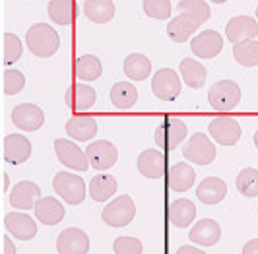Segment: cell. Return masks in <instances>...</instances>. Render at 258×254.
<instances>
[{
    "mask_svg": "<svg viewBox=\"0 0 258 254\" xmlns=\"http://www.w3.org/2000/svg\"><path fill=\"white\" fill-rule=\"evenodd\" d=\"M27 49L39 58H49L60 47V37L49 24H33L26 33Z\"/></svg>",
    "mask_w": 258,
    "mask_h": 254,
    "instance_id": "6da1fadb",
    "label": "cell"
},
{
    "mask_svg": "<svg viewBox=\"0 0 258 254\" xmlns=\"http://www.w3.org/2000/svg\"><path fill=\"white\" fill-rule=\"evenodd\" d=\"M210 107L218 113H229L241 101V88L233 80H220L208 91Z\"/></svg>",
    "mask_w": 258,
    "mask_h": 254,
    "instance_id": "7a4b0ae2",
    "label": "cell"
},
{
    "mask_svg": "<svg viewBox=\"0 0 258 254\" xmlns=\"http://www.w3.org/2000/svg\"><path fill=\"white\" fill-rule=\"evenodd\" d=\"M52 188L70 206H78V204L84 202L86 192H88L86 190L84 178L74 175V173H66V171H60V173L54 175V178H52Z\"/></svg>",
    "mask_w": 258,
    "mask_h": 254,
    "instance_id": "3957f363",
    "label": "cell"
},
{
    "mask_svg": "<svg viewBox=\"0 0 258 254\" xmlns=\"http://www.w3.org/2000/svg\"><path fill=\"white\" fill-rule=\"evenodd\" d=\"M182 157L194 165H210L216 159V146L206 134L196 132L182 144Z\"/></svg>",
    "mask_w": 258,
    "mask_h": 254,
    "instance_id": "277c9868",
    "label": "cell"
},
{
    "mask_svg": "<svg viewBox=\"0 0 258 254\" xmlns=\"http://www.w3.org/2000/svg\"><path fill=\"white\" fill-rule=\"evenodd\" d=\"M134 216H136V206L128 194L116 196L115 200H111L101 212L103 223L111 225V227H126L134 219Z\"/></svg>",
    "mask_w": 258,
    "mask_h": 254,
    "instance_id": "5b68a950",
    "label": "cell"
},
{
    "mask_svg": "<svg viewBox=\"0 0 258 254\" xmlns=\"http://www.w3.org/2000/svg\"><path fill=\"white\" fill-rule=\"evenodd\" d=\"M186 134H188V128H186V124L182 122L181 118L169 116V118H165L159 126L155 128L154 138L159 148H163L167 152H173V150H177V146L184 144Z\"/></svg>",
    "mask_w": 258,
    "mask_h": 254,
    "instance_id": "8992f818",
    "label": "cell"
},
{
    "mask_svg": "<svg viewBox=\"0 0 258 254\" xmlns=\"http://www.w3.org/2000/svg\"><path fill=\"white\" fill-rule=\"evenodd\" d=\"M182 89L181 78L173 68H161L155 72V76L152 78V91L157 99L163 101H173L179 97Z\"/></svg>",
    "mask_w": 258,
    "mask_h": 254,
    "instance_id": "52a82bcc",
    "label": "cell"
},
{
    "mask_svg": "<svg viewBox=\"0 0 258 254\" xmlns=\"http://www.w3.org/2000/svg\"><path fill=\"white\" fill-rule=\"evenodd\" d=\"M88 155V161L93 169L97 171H105V169H111L118 159V152H116V146L109 140H95L91 142L86 150Z\"/></svg>",
    "mask_w": 258,
    "mask_h": 254,
    "instance_id": "ba28073f",
    "label": "cell"
},
{
    "mask_svg": "<svg viewBox=\"0 0 258 254\" xmlns=\"http://www.w3.org/2000/svg\"><path fill=\"white\" fill-rule=\"evenodd\" d=\"M208 132L220 146H235L241 138V124L231 116H218L210 122Z\"/></svg>",
    "mask_w": 258,
    "mask_h": 254,
    "instance_id": "9c48e42d",
    "label": "cell"
},
{
    "mask_svg": "<svg viewBox=\"0 0 258 254\" xmlns=\"http://www.w3.org/2000/svg\"><path fill=\"white\" fill-rule=\"evenodd\" d=\"M12 122L16 128L26 130V132H35L43 126L45 122V113L43 109L33 105V103H20L12 111Z\"/></svg>",
    "mask_w": 258,
    "mask_h": 254,
    "instance_id": "30bf717a",
    "label": "cell"
},
{
    "mask_svg": "<svg viewBox=\"0 0 258 254\" xmlns=\"http://www.w3.org/2000/svg\"><path fill=\"white\" fill-rule=\"evenodd\" d=\"M56 250L58 254H88L90 237L82 229L68 227L56 237Z\"/></svg>",
    "mask_w": 258,
    "mask_h": 254,
    "instance_id": "8fae6325",
    "label": "cell"
},
{
    "mask_svg": "<svg viewBox=\"0 0 258 254\" xmlns=\"http://www.w3.org/2000/svg\"><path fill=\"white\" fill-rule=\"evenodd\" d=\"M54 152H56V157L62 165L70 167L74 171H86L90 167V161H88V155L80 150V146L74 144L70 140H54Z\"/></svg>",
    "mask_w": 258,
    "mask_h": 254,
    "instance_id": "7c38bea8",
    "label": "cell"
},
{
    "mask_svg": "<svg viewBox=\"0 0 258 254\" xmlns=\"http://www.w3.org/2000/svg\"><path fill=\"white\" fill-rule=\"evenodd\" d=\"M4 227L8 235L20 241H31L37 235V223L24 212H10L4 217Z\"/></svg>",
    "mask_w": 258,
    "mask_h": 254,
    "instance_id": "4fadbf2b",
    "label": "cell"
},
{
    "mask_svg": "<svg viewBox=\"0 0 258 254\" xmlns=\"http://www.w3.org/2000/svg\"><path fill=\"white\" fill-rule=\"evenodd\" d=\"M258 35V22L250 16H235L225 26V37L231 41L233 45L252 41Z\"/></svg>",
    "mask_w": 258,
    "mask_h": 254,
    "instance_id": "5bb4252c",
    "label": "cell"
},
{
    "mask_svg": "<svg viewBox=\"0 0 258 254\" xmlns=\"http://www.w3.org/2000/svg\"><path fill=\"white\" fill-rule=\"evenodd\" d=\"M190 49H192V52L198 58H214L223 49V37L218 31H214V29L200 31L190 41Z\"/></svg>",
    "mask_w": 258,
    "mask_h": 254,
    "instance_id": "9a60e30c",
    "label": "cell"
},
{
    "mask_svg": "<svg viewBox=\"0 0 258 254\" xmlns=\"http://www.w3.org/2000/svg\"><path fill=\"white\" fill-rule=\"evenodd\" d=\"M41 198V188L33 180H22L10 190V206L16 210H31Z\"/></svg>",
    "mask_w": 258,
    "mask_h": 254,
    "instance_id": "2e32d148",
    "label": "cell"
},
{
    "mask_svg": "<svg viewBox=\"0 0 258 254\" xmlns=\"http://www.w3.org/2000/svg\"><path fill=\"white\" fill-rule=\"evenodd\" d=\"M31 157V144L24 134H8L4 138V159L12 165H22Z\"/></svg>",
    "mask_w": 258,
    "mask_h": 254,
    "instance_id": "e0dca14e",
    "label": "cell"
},
{
    "mask_svg": "<svg viewBox=\"0 0 258 254\" xmlns=\"http://www.w3.org/2000/svg\"><path fill=\"white\" fill-rule=\"evenodd\" d=\"M167 159L161 150H146L138 155V171L146 178H159L165 175Z\"/></svg>",
    "mask_w": 258,
    "mask_h": 254,
    "instance_id": "ac0fdd59",
    "label": "cell"
},
{
    "mask_svg": "<svg viewBox=\"0 0 258 254\" xmlns=\"http://www.w3.org/2000/svg\"><path fill=\"white\" fill-rule=\"evenodd\" d=\"M95 101H97V93L88 84H72L66 89V105L72 111H90Z\"/></svg>",
    "mask_w": 258,
    "mask_h": 254,
    "instance_id": "d6986e66",
    "label": "cell"
},
{
    "mask_svg": "<svg viewBox=\"0 0 258 254\" xmlns=\"http://www.w3.org/2000/svg\"><path fill=\"white\" fill-rule=\"evenodd\" d=\"M188 239L198 246H214L221 239V227L214 219H200L188 233Z\"/></svg>",
    "mask_w": 258,
    "mask_h": 254,
    "instance_id": "ffe728a7",
    "label": "cell"
},
{
    "mask_svg": "<svg viewBox=\"0 0 258 254\" xmlns=\"http://www.w3.org/2000/svg\"><path fill=\"white\" fill-rule=\"evenodd\" d=\"M35 217L45 225H56L64 219V206L58 202L54 196H41L35 204Z\"/></svg>",
    "mask_w": 258,
    "mask_h": 254,
    "instance_id": "44dd1931",
    "label": "cell"
},
{
    "mask_svg": "<svg viewBox=\"0 0 258 254\" xmlns=\"http://www.w3.org/2000/svg\"><path fill=\"white\" fill-rule=\"evenodd\" d=\"M196 196L202 204L214 206L220 204L227 196V184L220 177H206L196 188Z\"/></svg>",
    "mask_w": 258,
    "mask_h": 254,
    "instance_id": "7402d4cb",
    "label": "cell"
},
{
    "mask_svg": "<svg viewBox=\"0 0 258 254\" xmlns=\"http://www.w3.org/2000/svg\"><path fill=\"white\" fill-rule=\"evenodd\" d=\"M66 134L76 142H90L97 134V122L93 116L76 114L66 122Z\"/></svg>",
    "mask_w": 258,
    "mask_h": 254,
    "instance_id": "603a6c76",
    "label": "cell"
},
{
    "mask_svg": "<svg viewBox=\"0 0 258 254\" xmlns=\"http://www.w3.org/2000/svg\"><path fill=\"white\" fill-rule=\"evenodd\" d=\"M194 180H196V173L184 161L175 163L167 173V186L173 192H186L188 188H192Z\"/></svg>",
    "mask_w": 258,
    "mask_h": 254,
    "instance_id": "cb8c5ba5",
    "label": "cell"
},
{
    "mask_svg": "<svg viewBox=\"0 0 258 254\" xmlns=\"http://www.w3.org/2000/svg\"><path fill=\"white\" fill-rule=\"evenodd\" d=\"M167 217L175 227H188L196 217V206L188 198H177L169 204Z\"/></svg>",
    "mask_w": 258,
    "mask_h": 254,
    "instance_id": "d4e9b609",
    "label": "cell"
},
{
    "mask_svg": "<svg viewBox=\"0 0 258 254\" xmlns=\"http://www.w3.org/2000/svg\"><path fill=\"white\" fill-rule=\"evenodd\" d=\"M103 72V64L95 54H82L74 62V76L82 82H95Z\"/></svg>",
    "mask_w": 258,
    "mask_h": 254,
    "instance_id": "484cf974",
    "label": "cell"
},
{
    "mask_svg": "<svg viewBox=\"0 0 258 254\" xmlns=\"http://www.w3.org/2000/svg\"><path fill=\"white\" fill-rule=\"evenodd\" d=\"M200 27L198 22H194L192 18L184 16V14H179L175 18H171V22L167 24V33L171 41L175 43H184L188 37H192V33Z\"/></svg>",
    "mask_w": 258,
    "mask_h": 254,
    "instance_id": "4316f807",
    "label": "cell"
},
{
    "mask_svg": "<svg viewBox=\"0 0 258 254\" xmlns=\"http://www.w3.org/2000/svg\"><path fill=\"white\" fill-rule=\"evenodd\" d=\"M116 188V178L111 175H97L90 180V186H88V194L91 196V200L95 202H107L109 198L115 196Z\"/></svg>",
    "mask_w": 258,
    "mask_h": 254,
    "instance_id": "83f0119b",
    "label": "cell"
},
{
    "mask_svg": "<svg viewBox=\"0 0 258 254\" xmlns=\"http://www.w3.org/2000/svg\"><path fill=\"white\" fill-rule=\"evenodd\" d=\"M124 74L134 80V82H142L146 78L152 74V62L146 54H140V52H132L124 58Z\"/></svg>",
    "mask_w": 258,
    "mask_h": 254,
    "instance_id": "f1b7e54d",
    "label": "cell"
},
{
    "mask_svg": "<svg viewBox=\"0 0 258 254\" xmlns=\"http://www.w3.org/2000/svg\"><path fill=\"white\" fill-rule=\"evenodd\" d=\"M84 14L88 20L95 22V24H107L115 16V4H113V0H86Z\"/></svg>",
    "mask_w": 258,
    "mask_h": 254,
    "instance_id": "f546056e",
    "label": "cell"
},
{
    "mask_svg": "<svg viewBox=\"0 0 258 254\" xmlns=\"http://www.w3.org/2000/svg\"><path fill=\"white\" fill-rule=\"evenodd\" d=\"M111 101L116 109L120 111H128L138 101V89L128 82H116L111 88Z\"/></svg>",
    "mask_w": 258,
    "mask_h": 254,
    "instance_id": "4dcf8cb0",
    "label": "cell"
},
{
    "mask_svg": "<svg viewBox=\"0 0 258 254\" xmlns=\"http://www.w3.org/2000/svg\"><path fill=\"white\" fill-rule=\"evenodd\" d=\"M179 68H181L182 82H184L188 88L200 89L204 86V82H206V68L198 62V60H194V58H184V60H181V66H179Z\"/></svg>",
    "mask_w": 258,
    "mask_h": 254,
    "instance_id": "1f68e13d",
    "label": "cell"
},
{
    "mask_svg": "<svg viewBox=\"0 0 258 254\" xmlns=\"http://www.w3.org/2000/svg\"><path fill=\"white\" fill-rule=\"evenodd\" d=\"M49 18L58 26H72L76 18V8L72 0H51L49 2Z\"/></svg>",
    "mask_w": 258,
    "mask_h": 254,
    "instance_id": "d6a6232c",
    "label": "cell"
},
{
    "mask_svg": "<svg viewBox=\"0 0 258 254\" xmlns=\"http://www.w3.org/2000/svg\"><path fill=\"white\" fill-rule=\"evenodd\" d=\"M233 56L235 60L245 66V68H252L258 66V41H245L239 45H233Z\"/></svg>",
    "mask_w": 258,
    "mask_h": 254,
    "instance_id": "836d02e7",
    "label": "cell"
},
{
    "mask_svg": "<svg viewBox=\"0 0 258 254\" xmlns=\"http://www.w3.org/2000/svg\"><path fill=\"white\" fill-rule=\"evenodd\" d=\"M179 14H184L188 18H192L194 22H198L200 26L210 20V6H208L204 0H181L177 4Z\"/></svg>",
    "mask_w": 258,
    "mask_h": 254,
    "instance_id": "e575fe53",
    "label": "cell"
},
{
    "mask_svg": "<svg viewBox=\"0 0 258 254\" xmlns=\"http://www.w3.org/2000/svg\"><path fill=\"white\" fill-rule=\"evenodd\" d=\"M237 190L246 198L258 196V169L246 167L237 175Z\"/></svg>",
    "mask_w": 258,
    "mask_h": 254,
    "instance_id": "d590c367",
    "label": "cell"
},
{
    "mask_svg": "<svg viewBox=\"0 0 258 254\" xmlns=\"http://www.w3.org/2000/svg\"><path fill=\"white\" fill-rule=\"evenodd\" d=\"M24 52V45L18 35L14 33H4V62L6 66H12L22 58Z\"/></svg>",
    "mask_w": 258,
    "mask_h": 254,
    "instance_id": "8d00e7d4",
    "label": "cell"
},
{
    "mask_svg": "<svg viewBox=\"0 0 258 254\" xmlns=\"http://www.w3.org/2000/svg\"><path fill=\"white\" fill-rule=\"evenodd\" d=\"M26 88V76L20 70L6 68L4 70V93L6 95H16Z\"/></svg>",
    "mask_w": 258,
    "mask_h": 254,
    "instance_id": "74e56055",
    "label": "cell"
},
{
    "mask_svg": "<svg viewBox=\"0 0 258 254\" xmlns=\"http://www.w3.org/2000/svg\"><path fill=\"white\" fill-rule=\"evenodd\" d=\"M171 8L173 6L169 0H144V12L155 20H169Z\"/></svg>",
    "mask_w": 258,
    "mask_h": 254,
    "instance_id": "f35d334b",
    "label": "cell"
},
{
    "mask_svg": "<svg viewBox=\"0 0 258 254\" xmlns=\"http://www.w3.org/2000/svg\"><path fill=\"white\" fill-rule=\"evenodd\" d=\"M115 254H142L144 244L136 237H118L113 244Z\"/></svg>",
    "mask_w": 258,
    "mask_h": 254,
    "instance_id": "ab89813d",
    "label": "cell"
},
{
    "mask_svg": "<svg viewBox=\"0 0 258 254\" xmlns=\"http://www.w3.org/2000/svg\"><path fill=\"white\" fill-rule=\"evenodd\" d=\"M243 254H258V239H250L243 246Z\"/></svg>",
    "mask_w": 258,
    "mask_h": 254,
    "instance_id": "60d3db41",
    "label": "cell"
},
{
    "mask_svg": "<svg viewBox=\"0 0 258 254\" xmlns=\"http://www.w3.org/2000/svg\"><path fill=\"white\" fill-rule=\"evenodd\" d=\"M177 254H206L202 248H196V246H190V244H184V246H181L179 250H177Z\"/></svg>",
    "mask_w": 258,
    "mask_h": 254,
    "instance_id": "b9f144b4",
    "label": "cell"
},
{
    "mask_svg": "<svg viewBox=\"0 0 258 254\" xmlns=\"http://www.w3.org/2000/svg\"><path fill=\"white\" fill-rule=\"evenodd\" d=\"M4 254H16V246L10 237H4Z\"/></svg>",
    "mask_w": 258,
    "mask_h": 254,
    "instance_id": "7bdbcfd3",
    "label": "cell"
},
{
    "mask_svg": "<svg viewBox=\"0 0 258 254\" xmlns=\"http://www.w3.org/2000/svg\"><path fill=\"white\" fill-rule=\"evenodd\" d=\"M8 186H10V178H8V175H4V188L8 190Z\"/></svg>",
    "mask_w": 258,
    "mask_h": 254,
    "instance_id": "ee69618b",
    "label": "cell"
},
{
    "mask_svg": "<svg viewBox=\"0 0 258 254\" xmlns=\"http://www.w3.org/2000/svg\"><path fill=\"white\" fill-rule=\"evenodd\" d=\"M254 146H256V148H258V130H256V132H254Z\"/></svg>",
    "mask_w": 258,
    "mask_h": 254,
    "instance_id": "f6af8a7d",
    "label": "cell"
},
{
    "mask_svg": "<svg viewBox=\"0 0 258 254\" xmlns=\"http://www.w3.org/2000/svg\"><path fill=\"white\" fill-rule=\"evenodd\" d=\"M212 2H216V4H223V2H227V0H212Z\"/></svg>",
    "mask_w": 258,
    "mask_h": 254,
    "instance_id": "bcb514c9",
    "label": "cell"
},
{
    "mask_svg": "<svg viewBox=\"0 0 258 254\" xmlns=\"http://www.w3.org/2000/svg\"><path fill=\"white\" fill-rule=\"evenodd\" d=\"M256 18H258V6H256Z\"/></svg>",
    "mask_w": 258,
    "mask_h": 254,
    "instance_id": "7dc6e473",
    "label": "cell"
}]
</instances>
